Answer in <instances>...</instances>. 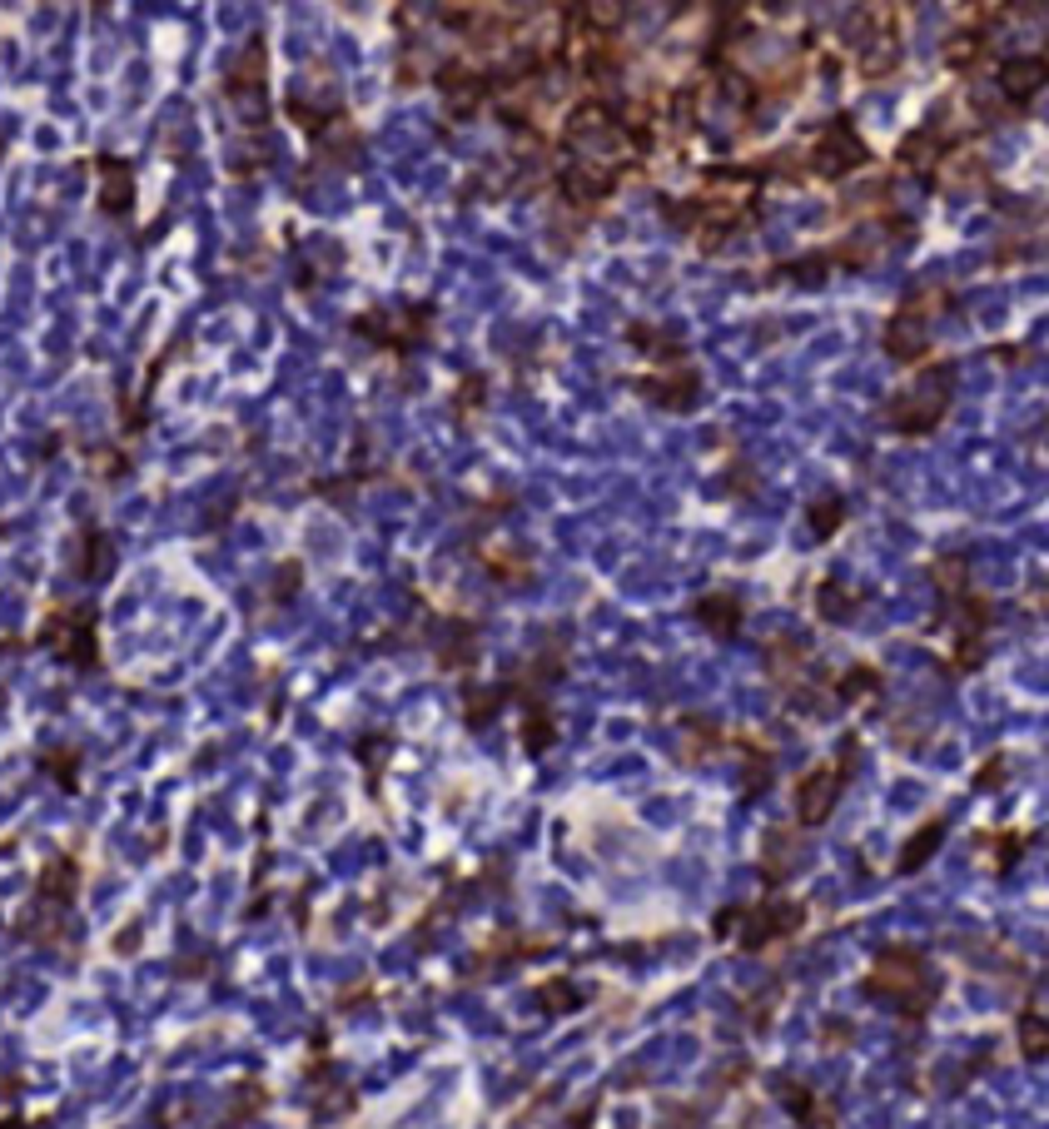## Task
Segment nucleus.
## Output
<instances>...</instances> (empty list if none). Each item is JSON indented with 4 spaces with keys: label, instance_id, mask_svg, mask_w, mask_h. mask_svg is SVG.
<instances>
[{
    "label": "nucleus",
    "instance_id": "obj_1",
    "mask_svg": "<svg viewBox=\"0 0 1049 1129\" xmlns=\"http://www.w3.org/2000/svg\"><path fill=\"white\" fill-rule=\"evenodd\" d=\"M866 995L870 1001H895V1010H900V1020H911V1025H921L925 1015H930V1005H935V980H930V970H925V956L915 946H886L876 956V966L866 970Z\"/></svg>",
    "mask_w": 1049,
    "mask_h": 1129
},
{
    "label": "nucleus",
    "instance_id": "obj_2",
    "mask_svg": "<svg viewBox=\"0 0 1049 1129\" xmlns=\"http://www.w3.org/2000/svg\"><path fill=\"white\" fill-rule=\"evenodd\" d=\"M950 393H955V364L925 368V374L915 378V384L886 409L890 428L905 433V438H925V433H930L935 423L945 419V409H950Z\"/></svg>",
    "mask_w": 1049,
    "mask_h": 1129
},
{
    "label": "nucleus",
    "instance_id": "obj_3",
    "mask_svg": "<svg viewBox=\"0 0 1049 1129\" xmlns=\"http://www.w3.org/2000/svg\"><path fill=\"white\" fill-rule=\"evenodd\" d=\"M801 925H806V905H796V901L751 905V911H741V921H736V946L741 950H766L771 940L801 936Z\"/></svg>",
    "mask_w": 1049,
    "mask_h": 1129
},
{
    "label": "nucleus",
    "instance_id": "obj_4",
    "mask_svg": "<svg viewBox=\"0 0 1049 1129\" xmlns=\"http://www.w3.org/2000/svg\"><path fill=\"white\" fill-rule=\"evenodd\" d=\"M841 791H846V776L835 772V766H815V772H806L801 781H796V821H801L806 831L825 826L835 811V801H841Z\"/></svg>",
    "mask_w": 1049,
    "mask_h": 1129
},
{
    "label": "nucleus",
    "instance_id": "obj_5",
    "mask_svg": "<svg viewBox=\"0 0 1049 1129\" xmlns=\"http://www.w3.org/2000/svg\"><path fill=\"white\" fill-rule=\"evenodd\" d=\"M856 164H866L860 135L851 129V119H831L825 135H821V145H815V170H821L825 180H841V174H851Z\"/></svg>",
    "mask_w": 1049,
    "mask_h": 1129
},
{
    "label": "nucleus",
    "instance_id": "obj_6",
    "mask_svg": "<svg viewBox=\"0 0 1049 1129\" xmlns=\"http://www.w3.org/2000/svg\"><path fill=\"white\" fill-rule=\"evenodd\" d=\"M637 388H642L657 409H666V413H692L696 403H701V374H696L692 364H672V374L642 378Z\"/></svg>",
    "mask_w": 1049,
    "mask_h": 1129
},
{
    "label": "nucleus",
    "instance_id": "obj_7",
    "mask_svg": "<svg viewBox=\"0 0 1049 1129\" xmlns=\"http://www.w3.org/2000/svg\"><path fill=\"white\" fill-rule=\"evenodd\" d=\"M930 348V323H925V313L921 309H905L895 313V319L886 323V354L890 358H900V364H915V358Z\"/></svg>",
    "mask_w": 1049,
    "mask_h": 1129
},
{
    "label": "nucleus",
    "instance_id": "obj_8",
    "mask_svg": "<svg viewBox=\"0 0 1049 1129\" xmlns=\"http://www.w3.org/2000/svg\"><path fill=\"white\" fill-rule=\"evenodd\" d=\"M945 831H950V821H945V816H930L925 826H915V831H911V841H905V846H900V856H895V871H900V876L925 871V866H930V860L940 856Z\"/></svg>",
    "mask_w": 1049,
    "mask_h": 1129
},
{
    "label": "nucleus",
    "instance_id": "obj_9",
    "mask_svg": "<svg viewBox=\"0 0 1049 1129\" xmlns=\"http://www.w3.org/2000/svg\"><path fill=\"white\" fill-rule=\"evenodd\" d=\"M741 617H746V607H741V597H736V592H727V587L701 592V597H696V622L707 627L711 637H731L741 627Z\"/></svg>",
    "mask_w": 1049,
    "mask_h": 1129
},
{
    "label": "nucleus",
    "instance_id": "obj_10",
    "mask_svg": "<svg viewBox=\"0 0 1049 1129\" xmlns=\"http://www.w3.org/2000/svg\"><path fill=\"white\" fill-rule=\"evenodd\" d=\"M523 752L527 756H542V752H552V742H557V721H552V711H547V701L542 697H527L523 701Z\"/></svg>",
    "mask_w": 1049,
    "mask_h": 1129
},
{
    "label": "nucleus",
    "instance_id": "obj_11",
    "mask_svg": "<svg viewBox=\"0 0 1049 1129\" xmlns=\"http://www.w3.org/2000/svg\"><path fill=\"white\" fill-rule=\"evenodd\" d=\"M825 687H831V697L841 701V707H860V701H876L886 682H880L876 667H851V672H835Z\"/></svg>",
    "mask_w": 1049,
    "mask_h": 1129
},
{
    "label": "nucleus",
    "instance_id": "obj_12",
    "mask_svg": "<svg viewBox=\"0 0 1049 1129\" xmlns=\"http://www.w3.org/2000/svg\"><path fill=\"white\" fill-rule=\"evenodd\" d=\"M796 860H801V836H796V831L771 836V841H766V856H761V881H766V886L786 881V876L796 871Z\"/></svg>",
    "mask_w": 1049,
    "mask_h": 1129
},
{
    "label": "nucleus",
    "instance_id": "obj_13",
    "mask_svg": "<svg viewBox=\"0 0 1049 1129\" xmlns=\"http://www.w3.org/2000/svg\"><path fill=\"white\" fill-rule=\"evenodd\" d=\"M815 613H821V622H851V617L860 613V592H851L846 582L825 578L821 587H815Z\"/></svg>",
    "mask_w": 1049,
    "mask_h": 1129
},
{
    "label": "nucleus",
    "instance_id": "obj_14",
    "mask_svg": "<svg viewBox=\"0 0 1049 1129\" xmlns=\"http://www.w3.org/2000/svg\"><path fill=\"white\" fill-rule=\"evenodd\" d=\"M503 707H507V687H472V682L463 687V721L472 732H482Z\"/></svg>",
    "mask_w": 1049,
    "mask_h": 1129
},
{
    "label": "nucleus",
    "instance_id": "obj_15",
    "mask_svg": "<svg viewBox=\"0 0 1049 1129\" xmlns=\"http://www.w3.org/2000/svg\"><path fill=\"white\" fill-rule=\"evenodd\" d=\"M771 781H776V762H771V752H761V746H741V796L746 801H756L761 791H771Z\"/></svg>",
    "mask_w": 1049,
    "mask_h": 1129
},
{
    "label": "nucleus",
    "instance_id": "obj_16",
    "mask_svg": "<svg viewBox=\"0 0 1049 1129\" xmlns=\"http://www.w3.org/2000/svg\"><path fill=\"white\" fill-rule=\"evenodd\" d=\"M1039 85H1045V60H1039V55H1029V60H1009L1005 70H1000V90H1005L1009 100H1029Z\"/></svg>",
    "mask_w": 1049,
    "mask_h": 1129
},
{
    "label": "nucleus",
    "instance_id": "obj_17",
    "mask_svg": "<svg viewBox=\"0 0 1049 1129\" xmlns=\"http://www.w3.org/2000/svg\"><path fill=\"white\" fill-rule=\"evenodd\" d=\"M930 582L945 592V603H955V597L970 587V558H965V552H940V558L930 562Z\"/></svg>",
    "mask_w": 1049,
    "mask_h": 1129
},
{
    "label": "nucleus",
    "instance_id": "obj_18",
    "mask_svg": "<svg viewBox=\"0 0 1049 1129\" xmlns=\"http://www.w3.org/2000/svg\"><path fill=\"white\" fill-rule=\"evenodd\" d=\"M786 1105H791V1115H796V1125H835V1105L831 1099H821V1095H811L806 1085H786Z\"/></svg>",
    "mask_w": 1049,
    "mask_h": 1129
},
{
    "label": "nucleus",
    "instance_id": "obj_19",
    "mask_svg": "<svg viewBox=\"0 0 1049 1129\" xmlns=\"http://www.w3.org/2000/svg\"><path fill=\"white\" fill-rule=\"evenodd\" d=\"M766 667H771L776 682L796 687V682H801V667H806V647L796 642V637H781V642L766 647Z\"/></svg>",
    "mask_w": 1049,
    "mask_h": 1129
},
{
    "label": "nucleus",
    "instance_id": "obj_20",
    "mask_svg": "<svg viewBox=\"0 0 1049 1129\" xmlns=\"http://www.w3.org/2000/svg\"><path fill=\"white\" fill-rule=\"evenodd\" d=\"M562 190H568V199H602V194H612V174L597 170V164H572L568 174H562Z\"/></svg>",
    "mask_w": 1049,
    "mask_h": 1129
},
{
    "label": "nucleus",
    "instance_id": "obj_21",
    "mask_svg": "<svg viewBox=\"0 0 1049 1129\" xmlns=\"http://www.w3.org/2000/svg\"><path fill=\"white\" fill-rule=\"evenodd\" d=\"M537 1005H542V1015H572L582 1005V990L572 985L568 975H552L542 990H537Z\"/></svg>",
    "mask_w": 1049,
    "mask_h": 1129
},
{
    "label": "nucleus",
    "instance_id": "obj_22",
    "mask_svg": "<svg viewBox=\"0 0 1049 1129\" xmlns=\"http://www.w3.org/2000/svg\"><path fill=\"white\" fill-rule=\"evenodd\" d=\"M1019 1054H1025L1029 1065H1039V1060L1049 1054V1025H1045V1015H1039V1010L1019 1015Z\"/></svg>",
    "mask_w": 1049,
    "mask_h": 1129
},
{
    "label": "nucleus",
    "instance_id": "obj_23",
    "mask_svg": "<svg viewBox=\"0 0 1049 1129\" xmlns=\"http://www.w3.org/2000/svg\"><path fill=\"white\" fill-rule=\"evenodd\" d=\"M841 523H846V498H835V493H825V498H815L811 503V533L815 538H835L841 533Z\"/></svg>",
    "mask_w": 1049,
    "mask_h": 1129
},
{
    "label": "nucleus",
    "instance_id": "obj_24",
    "mask_svg": "<svg viewBox=\"0 0 1049 1129\" xmlns=\"http://www.w3.org/2000/svg\"><path fill=\"white\" fill-rule=\"evenodd\" d=\"M980 841H985V846H995V876L1015 871V860L1025 856V846H1029L1025 831H990V836H980Z\"/></svg>",
    "mask_w": 1049,
    "mask_h": 1129
},
{
    "label": "nucleus",
    "instance_id": "obj_25",
    "mask_svg": "<svg viewBox=\"0 0 1049 1129\" xmlns=\"http://www.w3.org/2000/svg\"><path fill=\"white\" fill-rule=\"evenodd\" d=\"M985 662V632H955V662L950 672H974Z\"/></svg>",
    "mask_w": 1049,
    "mask_h": 1129
},
{
    "label": "nucleus",
    "instance_id": "obj_26",
    "mask_svg": "<svg viewBox=\"0 0 1049 1129\" xmlns=\"http://www.w3.org/2000/svg\"><path fill=\"white\" fill-rule=\"evenodd\" d=\"M682 727H686V736H692V756H711V752H717V742H721V727H717V721L682 717Z\"/></svg>",
    "mask_w": 1049,
    "mask_h": 1129
},
{
    "label": "nucleus",
    "instance_id": "obj_27",
    "mask_svg": "<svg viewBox=\"0 0 1049 1129\" xmlns=\"http://www.w3.org/2000/svg\"><path fill=\"white\" fill-rule=\"evenodd\" d=\"M1005 776H1009V756L1005 752H990L985 762L974 766V786H980V791H1000Z\"/></svg>",
    "mask_w": 1049,
    "mask_h": 1129
},
{
    "label": "nucleus",
    "instance_id": "obj_28",
    "mask_svg": "<svg viewBox=\"0 0 1049 1129\" xmlns=\"http://www.w3.org/2000/svg\"><path fill=\"white\" fill-rule=\"evenodd\" d=\"M582 21L592 31H612V25H621V0H582Z\"/></svg>",
    "mask_w": 1049,
    "mask_h": 1129
},
{
    "label": "nucleus",
    "instance_id": "obj_29",
    "mask_svg": "<svg viewBox=\"0 0 1049 1129\" xmlns=\"http://www.w3.org/2000/svg\"><path fill=\"white\" fill-rule=\"evenodd\" d=\"M835 772L846 776V786L856 781V772H860V736L856 732H846V736H841V746H835Z\"/></svg>",
    "mask_w": 1049,
    "mask_h": 1129
},
{
    "label": "nucleus",
    "instance_id": "obj_30",
    "mask_svg": "<svg viewBox=\"0 0 1049 1129\" xmlns=\"http://www.w3.org/2000/svg\"><path fill=\"white\" fill-rule=\"evenodd\" d=\"M388 746H393V736H388V732H383V736L374 732V736H364V742H358V756L368 762V772L378 766V752H388Z\"/></svg>",
    "mask_w": 1049,
    "mask_h": 1129
},
{
    "label": "nucleus",
    "instance_id": "obj_31",
    "mask_svg": "<svg viewBox=\"0 0 1049 1129\" xmlns=\"http://www.w3.org/2000/svg\"><path fill=\"white\" fill-rule=\"evenodd\" d=\"M368 1001V985L358 980V985H348V995H339V1010H354V1005Z\"/></svg>",
    "mask_w": 1049,
    "mask_h": 1129
},
{
    "label": "nucleus",
    "instance_id": "obj_32",
    "mask_svg": "<svg viewBox=\"0 0 1049 1129\" xmlns=\"http://www.w3.org/2000/svg\"><path fill=\"white\" fill-rule=\"evenodd\" d=\"M846 1030H851L846 1020H825V1045H846V1040H851Z\"/></svg>",
    "mask_w": 1049,
    "mask_h": 1129
}]
</instances>
